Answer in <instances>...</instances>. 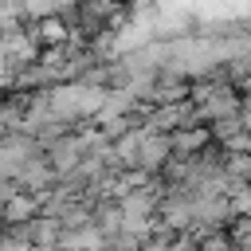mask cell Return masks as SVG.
Masks as SVG:
<instances>
[{
  "mask_svg": "<svg viewBox=\"0 0 251 251\" xmlns=\"http://www.w3.org/2000/svg\"><path fill=\"white\" fill-rule=\"evenodd\" d=\"M192 102H196V114L212 126L227 122V118H239V98L231 94V86H196Z\"/></svg>",
  "mask_w": 251,
  "mask_h": 251,
  "instance_id": "6da1fadb",
  "label": "cell"
},
{
  "mask_svg": "<svg viewBox=\"0 0 251 251\" xmlns=\"http://www.w3.org/2000/svg\"><path fill=\"white\" fill-rule=\"evenodd\" d=\"M78 0H24V16L27 24H43V20H63L67 12H75Z\"/></svg>",
  "mask_w": 251,
  "mask_h": 251,
  "instance_id": "7a4b0ae2",
  "label": "cell"
},
{
  "mask_svg": "<svg viewBox=\"0 0 251 251\" xmlns=\"http://www.w3.org/2000/svg\"><path fill=\"white\" fill-rule=\"evenodd\" d=\"M208 141H212V129H180V133H173V149L188 153V157H200Z\"/></svg>",
  "mask_w": 251,
  "mask_h": 251,
  "instance_id": "3957f363",
  "label": "cell"
}]
</instances>
